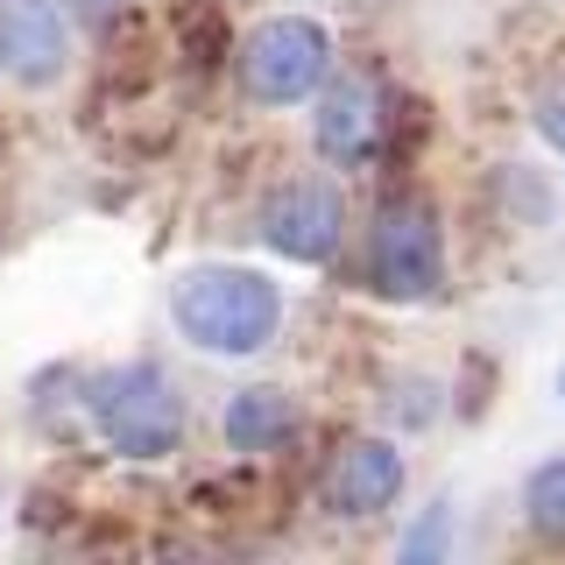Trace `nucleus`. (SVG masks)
Wrapping results in <instances>:
<instances>
[{
	"mask_svg": "<svg viewBox=\"0 0 565 565\" xmlns=\"http://www.w3.org/2000/svg\"><path fill=\"white\" fill-rule=\"evenodd\" d=\"M170 318L199 353H220V361H247L282 332V290L262 269H241V262H212V269H191L170 297Z\"/></svg>",
	"mask_w": 565,
	"mask_h": 565,
	"instance_id": "f257e3e1",
	"label": "nucleus"
},
{
	"mask_svg": "<svg viewBox=\"0 0 565 565\" xmlns=\"http://www.w3.org/2000/svg\"><path fill=\"white\" fill-rule=\"evenodd\" d=\"M85 417L120 459H170L184 446V396L156 361H120L85 382Z\"/></svg>",
	"mask_w": 565,
	"mask_h": 565,
	"instance_id": "f03ea898",
	"label": "nucleus"
},
{
	"mask_svg": "<svg viewBox=\"0 0 565 565\" xmlns=\"http://www.w3.org/2000/svg\"><path fill=\"white\" fill-rule=\"evenodd\" d=\"M234 71L255 106H305L332 78V29L311 22V14H269V22L247 29Z\"/></svg>",
	"mask_w": 565,
	"mask_h": 565,
	"instance_id": "7ed1b4c3",
	"label": "nucleus"
},
{
	"mask_svg": "<svg viewBox=\"0 0 565 565\" xmlns=\"http://www.w3.org/2000/svg\"><path fill=\"white\" fill-rule=\"evenodd\" d=\"M367 276L388 305H424L446 282V234H438V212L396 191V199L375 205V226H367Z\"/></svg>",
	"mask_w": 565,
	"mask_h": 565,
	"instance_id": "20e7f679",
	"label": "nucleus"
},
{
	"mask_svg": "<svg viewBox=\"0 0 565 565\" xmlns=\"http://www.w3.org/2000/svg\"><path fill=\"white\" fill-rule=\"evenodd\" d=\"M340 234H347V199L332 177H297L262 205V247L282 262H332Z\"/></svg>",
	"mask_w": 565,
	"mask_h": 565,
	"instance_id": "39448f33",
	"label": "nucleus"
},
{
	"mask_svg": "<svg viewBox=\"0 0 565 565\" xmlns=\"http://www.w3.org/2000/svg\"><path fill=\"white\" fill-rule=\"evenodd\" d=\"M311 149L332 170H361L382 149V93H375L367 71H332L326 78L318 114H311Z\"/></svg>",
	"mask_w": 565,
	"mask_h": 565,
	"instance_id": "423d86ee",
	"label": "nucleus"
},
{
	"mask_svg": "<svg viewBox=\"0 0 565 565\" xmlns=\"http://www.w3.org/2000/svg\"><path fill=\"white\" fill-rule=\"evenodd\" d=\"M64 0H0V57H8V78L43 93V85L64 78L71 64V22Z\"/></svg>",
	"mask_w": 565,
	"mask_h": 565,
	"instance_id": "0eeeda50",
	"label": "nucleus"
},
{
	"mask_svg": "<svg viewBox=\"0 0 565 565\" xmlns=\"http://www.w3.org/2000/svg\"><path fill=\"white\" fill-rule=\"evenodd\" d=\"M403 481H411V467H403L396 438H347L340 452L326 459V509L332 516H382V509H396Z\"/></svg>",
	"mask_w": 565,
	"mask_h": 565,
	"instance_id": "6e6552de",
	"label": "nucleus"
},
{
	"mask_svg": "<svg viewBox=\"0 0 565 565\" xmlns=\"http://www.w3.org/2000/svg\"><path fill=\"white\" fill-rule=\"evenodd\" d=\"M220 431H226L234 452H276L282 438L297 431V403L282 396V388H241L220 411Z\"/></svg>",
	"mask_w": 565,
	"mask_h": 565,
	"instance_id": "1a4fd4ad",
	"label": "nucleus"
},
{
	"mask_svg": "<svg viewBox=\"0 0 565 565\" xmlns=\"http://www.w3.org/2000/svg\"><path fill=\"white\" fill-rule=\"evenodd\" d=\"M523 516L537 537H565V452L544 459V467H530L523 481Z\"/></svg>",
	"mask_w": 565,
	"mask_h": 565,
	"instance_id": "9d476101",
	"label": "nucleus"
},
{
	"mask_svg": "<svg viewBox=\"0 0 565 565\" xmlns=\"http://www.w3.org/2000/svg\"><path fill=\"white\" fill-rule=\"evenodd\" d=\"M446 523H452V509H446V502H438V509H431V516H424V523L411 530V537H403V558H431V552H438V544H446Z\"/></svg>",
	"mask_w": 565,
	"mask_h": 565,
	"instance_id": "9b49d317",
	"label": "nucleus"
},
{
	"mask_svg": "<svg viewBox=\"0 0 565 565\" xmlns=\"http://www.w3.org/2000/svg\"><path fill=\"white\" fill-rule=\"evenodd\" d=\"M537 135L565 156V85H544L537 93Z\"/></svg>",
	"mask_w": 565,
	"mask_h": 565,
	"instance_id": "f8f14e48",
	"label": "nucleus"
},
{
	"mask_svg": "<svg viewBox=\"0 0 565 565\" xmlns=\"http://www.w3.org/2000/svg\"><path fill=\"white\" fill-rule=\"evenodd\" d=\"M64 8L78 14V22H93V29H99V22H114V14H120V0H64Z\"/></svg>",
	"mask_w": 565,
	"mask_h": 565,
	"instance_id": "ddd939ff",
	"label": "nucleus"
},
{
	"mask_svg": "<svg viewBox=\"0 0 565 565\" xmlns=\"http://www.w3.org/2000/svg\"><path fill=\"white\" fill-rule=\"evenodd\" d=\"M558 403H565V367H558Z\"/></svg>",
	"mask_w": 565,
	"mask_h": 565,
	"instance_id": "4468645a",
	"label": "nucleus"
},
{
	"mask_svg": "<svg viewBox=\"0 0 565 565\" xmlns=\"http://www.w3.org/2000/svg\"><path fill=\"white\" fill-rule=\"evenodd\" d=\"M0 71H8V57H0Z\"/></svg>",
	"mask_w": 565,
	"mask_h": 565,
	"instance_id": "2eb2a0df",
	"label": "nucleus"
}]
</instances>
